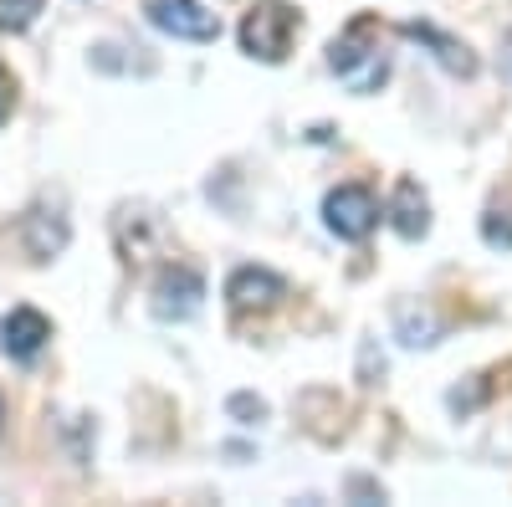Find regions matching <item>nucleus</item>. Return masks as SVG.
I'll return each mask as SVG.
<instances>
[{
    "mask_svg": "<svg viewBox=\"0 0 512 507\" xmlns=\"http://www.w3.org/2000/svg\"><path fill=\"white\" fill-rule=\"evenodd\" d=\"M11 108H16V82H11V72H6V62H0V123L11 118Z\"/></svg>",
    "mask_w": 512,
    "mask_h": 507,
    "instance_id": "ddd939ff",
    "label": "nucleus"
},
{
    "mask_svg": "<svg viewBox=\"0 0 512 507\" xmlns=\"http://www.w3.org/2000/svg\"><path fill=\"white\" fill-rule=\"evenodd\" d=\"M144 16L164 36H180V41H216L221 36V21L200 0H144Z\"/></svg>",
    "mask_w": 512,
    "mask_h": 507,
    "instance_id": "7ed1b4c3",
    "label": "nucleus"
},
{
    "mask_svg": "<svg viewBox=\"0 0 512 507\" xmlns=\"http://www.w3.org/2000/svg\"><path fill=\"white\" fill-rule=\"evenodd\" d=\"M41 16V0H0V31H26Z\"/></svg>",
    "mask_w": 512,
    "mask_h": 507,
    "instance_id": "9b49d317",
    "label": "nucleus"
},
{
    "mask_svg": "<svg viewBox=\"0 0 512 507\" xmlns=\"http://www.w3.org/2000/svg\"><path fill=\"white\" fill-rule=\"evenodd\" d=\"M282 298H287V282L277 272H267V267H236L231 282H226V303L236 313H267Z\"/></svg>",
    "mask_w": 512,
    "mask_h": 507,
    "instance_id": "39448f33",
    "label": "nucleus"
},
{
    "mask_svg": "<svg viewBox=\"0 0 512 507\" xmlns=\"http://www.w3.org/2000/svg\"><path fill=\"white\" fill-rule=\"evenodd\" d=\"M323 221L338 241H364L374 226H379V200L374 190L364 185H338L328 200H323Z\"/></svg>",
    "mask_w": 512,
    "mask_h": 507,
    "instance_id": "f03ea898",
    "label": "nucleus"
},
{
    "mask_svg": "<svg viewBox=\"0 0 512 507\" xmlns=\"http://www.w3.org/2000/svg\"><path fill=\"white\" fill-rule=\"evenodd\" d=\"M328 62H333V72H338V77H354V72H359V62L384 67V57H379V47H374V21H369V16H364V21H354L344 36L333 41Z\"/></svg>",
    "mask_w": 512,
    "mask_h": 507,
    "instance_id": "423d86ee",
    "label": "nucleus"
},
{
    "mask_svg": "<svg viewBox=\"0 0 512 507\" xmlns=\"http://www.w3.org/2000/svg\"><path fill=\"white\" fill-rule=\"evenodd\" d=\"M200 298H205V282H200V272H190V267H164V272L154 277V313H159V318L185 323V318L200 313Z\"/></svg>",
    "mask_w": 512,
    "mask_h": 507,
    "instance_id": "20e7f679",
    "label": "nucleus"
},
{
    "mask_svg": "<svg viewBox=\"0 0 512 507\" xmlns=\"http://www.w3.org/2000/svg\"><path fill=\"white\" fill-rule=\"evenodd\" d=\"M0 431H6V400H0Z\"/></svg>",
    "mask_w": 512,
    "mask_h": 507,
    "instance_id": "dca6fc26",
    "label": "nucleus"
},
{
    "mask_svg": "<svg viewBox=\"0 0 512 507\" xmlns=\"http://www.w3.org/2000/svg\"><path fill=\"white\" fill-rule=\"evenodd\" d=\"M390 221H395V231H400L405 241H415V236L431 231V205H425V195H420V185H415V180H400V185H395Z\"/></svg>",
    "mask_w": 512,
    "mask_h": 507,
    "instance_id": "6e6552de",
    "label": "nucleus"
},
{
    "mask_svg": "<svg viewBox=\"0 0 512 507\" xmlns=\"http://www.w3.org/2000/svg\"><path fill=\"white\" fill-rule=\"evenodd\" d=\"M231 410H236V415H267V405H262V400H251V395H236Z\"/></svg>",
    "mask_w": 512,
    "mask_h": 507,
    "instance_id": "4468645a",
    "label": "nucleus"
},
{
    "mask_svg": "<svg viewBox=\"0 0 512 507\" xmlns=\"http://www.w3.org/2000/svg\"><path fill=\"white\" fill-rule=\"evenodd\" d=\"M0 333H6L0 344H6V354H11V359H36L41 349H47V338H52V323L41 318L36 308H16Z\"/></svg>",
    "mask_w": 512,
    "mask_h": 507,
    "instance_id": "0eeeda50",
    "label": "nucleus"
},
{
    "mask_svg": "<svg viewBox=\"0 0 512 507\" xmlns=\"http://www.w3.org/2000/svg\"><path fill=\"white\" fill-rule=\"evenodd\" d=\"M482 236H487V246H512V221H502V210H487Z\"/></svg>",
    "mask_w": 512,
    "mask_h": 507,
    "instance_id": "f8f14e48",
    "label": "nucleus"
},
{
    "mask_svg": "<svg viewBox=\"0 0 512 507\" xmlns=\"http://www.w3.org/2000/svg\"><path fill=\"white\" fill-rule=\"evenodd\" d=\"M303 31V16H297L287 0H262L241 16V52L256 62H282L292 52V36Z\"/></svg>",
    "mask_w": 512,
    "mask_h": 507,
    "instance_id": "f257e3e1",
    "label": "nucleus"
},
{
    "mask_svg": "<svg viewBox=\"0 0 512 507\" xmlns=\"http://www.w3.org/2000/svg\"><path fill=\"white\" fill-rule=\"evenodd\" d=\"M502 67H507V77H512V31L502 36Z\"/></svg>",
    "mask_w": 512,
    "mask_h": 507,
    "instance_id": "2eb2a0df",
    "label": "nucleus"
},
{
    "mask_svg": "<svg viewBox=\"0 0 512 507\" xmlns=\"http://www.w3.org/2000/svg\"><path fill=\"white\" fill-rule=\"evenodd\" d=\"M405 36H415V41H425V47H436V57L446 62V72H461V77H472L477 72V57L461 47L456 36H441L436 26H405Z\"/></svg>",
    "mask_w": 512,
    "mask_h": 507,
    "instance_id": "9d476101",
    "label": "nucleus"
},
{
    "mask_svg": "<svg viewBox=\"0 0 512 507\" xmlns=\"http://www.w3.org/2000/svg\"><path fill=\"white\" fill-rule=\"evenodd\" d=\"M62 246H67V221L57 216V210H31V216H26V251H31V257L52 262Z\"/></svg>",
    "mask_w": 512,
    "mask_h": 507,
    "instance_id": "1a4fd4ad",
    "label": "nucleus"
}]
</instances>
